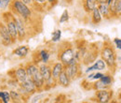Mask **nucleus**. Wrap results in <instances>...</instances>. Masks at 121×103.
Returning <instances> with one entry per match:
<instances>
[{"label": "nucleus", "instance_id": "nucleus-26", "mask_svg": "<svg viewBox=\"0 0 121 103\" xmlns=\"http://www.w3.org/2000/svg\"><path fill=\"white\" fill-rule=\"evenodd\" d=\"M45 98V95L44 94H41L40 92H36L35 94H34L33 96L30 97V102L32 103H36V102H40L41 99H43Z\"/></svg>", "mask_w": 121, "mask_h": 103}, {"label": "nucleus", "instance_id": "nucleus-34", "mask_svg": "<svg viewBox=\"0 0 121 103\" xmlns=\"http://www.w3.org/2000/svg\"><path fill=\"white\" fill-rule=\"evenodd\" d=\"M114 43H115L116 47H117V49L121 50V39H118V38L114 39Z\"/></svg>", "mask_w": 121, "mask_h": 103}, {"label": "nucleus", "instance_id": "nucleus-19", "mask_svg": "<svg viewBox=\"0 0 121 103\" xmlns=\"http://www.w3.org/2000/svg\"><path fill=\"white\" fill-rule=\"evenodd\" d=\"M98 6L96 0H83V8L87 13H91V11Z\"/></svg>", "mask_w": 121, "mask_h": 103}, {"label": "nucleus", "instance_id": "nucleus-35", "mask_svg": "<svg viewBox=\"0 0 121 103\" xmlns=\"http://www.w3.org/2000/svg\"><path fill=\"white\" fill-rule=\"evenodd\" d=\"M47 2H48V5L49 8L54 7L55 5L58 4V0H47Z\"/></svg>", "mask_w": 121, "mask_h": 103}, {"label": "nucleus", "instance_id": "nucleus-2", "mask_svg": "<svg viewBox=\"0 0 121 103\" xmlns=\"http://www.w3.org/2000/svg\"><path fill=\"white\" fill-rule=\"evenodd\" d=\"M76 48L70 42H62L58 49V60L60 61L64 67L68 65H73L76 63H80L75 58Z\"/></svg>", "mask_w": 121, "mask_h": 103}, {"label": "nucleus", "instance_id": "nucleus-37", "mask_svg": "<svg viewBox=\"0 0 121 103\" xmlns=\"http://www.w3.org/2000/svg\"><path fill=\"white\" fill-rule=\"evenodd\" d=\"M98 4H101V3H107V0H96Z\"/></svg>", "mask_w": 121, "mask_h": 103}, {"label": "nucleus", "instance_id": "nucleus-15", "mask_svg": "<svg viewBox=\"0 0 121 103\" xmlns=\"http://www.w3.org/2000/svg\"><path fill=\"white\" fill-rule=\"evenodd\" d=\"M64 65L60 62V61H57V62H54L53 64H51V73H52V77L57 80L58 77L60 76V74L64 70Z\"/></svg>", "mask_w": 121, "mask_h": 103}, {"label": "nucleus", "instance_id": "nucleus-23", "mask_svg": "<svg viewBox=\"0 0 121 103\" xmlns=\"http://www.w3.org/2000/svg\"><path fill=\"white\" fill-rule=\"evenodd\" d=\"M0 101L2 103H9L11 102L10 93L9 89L0 90Z\"/></svg>", "mask_w": 121, "mask_h": 103}, {"label": "nucleus", "instance_id": "nucleus-21", "mask_svg": "<svg viewBox=\"0 0 121 103\" xmlns=\"http://www.w3.org/2000/svg\"><path fill=\"white\" fill-rule=\"evenodd\" d=\"M9 93H10V98L12 102H22V99H24L22 95L20 93L18 89H11L9 90Z\"/></svg>", "mask_w": 121, "mask_h": 103}, {"label": "nucleus", "instance_id": "nucleus-28", "mask_svg": "<svg viewBox=\"0 0 121 103\" xmlns=\"http://www.w3.org/2000/svg\"><path fill=\"white\" fill-rule=\"evenodd\" d=\"M61 39V30L57 29L51 34V41L52 42H59Z\"/></svg>", "mask_w": 121, "mask_h": 103}, {"label": "nucleus", "instance_id": "nucleus-17", "mask_svg": "<svg viewBox=\"0 0 121 103\" xmlns=\"http://www.w3.org/2000/svg\"><path fill=\"white\" fill-rule=\"evenodd\" d=\"M98 9L101 12V14L103 16V18H104L106 20L111 19V14H110V9H109V5L107 3H101L98 4Z\"/></svg>", "mask_w": 121, "mask_h": 103}, {"label": "nucleus", "instance_id": "nucleus-40", "mask_svg": "<svg viewBox=\"0 0 121 103\" xmlns=\"http://www.w3.org/2000/svg\"><path fill=\"white\" fill-rule=\"evenodd\" d=\"M0 45H2L1 44V39H0Z\"/></svg>", "mask_w": 121, "mask_h": 103}, {"label": "nucleus", "instance_id": "nucleus-10", "mask_svg": "<svg viewBox=\"0 0 121 103\" xmlns=\"http://www.w3.org/2000/svg\"><path fill=\"white\" fill-rule=\"evenodd\" d=\"M64 71L68 75V77L74 81L77 79L78 77H80L82 75V70H81V63H76L73 65H68L65 66L64 68Z\"/></svg>", "mask_w": 121, "mask_h": 103}, {"label": "nucleus", "instance_id": "nucleus-4", "mask_svg": "<svg viewBox=\"0 0 121 103\" xmlns=\"http://www.w3.org/2000/svg\"><path fill=\"white\" fill-rule=\"evenodd\" d=\"M18 90L20 91V93L22 95L24 99H29L31 96H33L34 94H35L37 92L36 87L33 82V80L30 77H28L25 81L20 83L19 88Z\"/></svg>", "mask_w": 121, "mask_h": 103}, {"label": "nucleus", "instance_id": "nucleus-39", "mask_svg": "<svg viewBox=\"0 0 121 103\" xmlns=\"http://www.w3.org/2000/svg\"><path fill=\"white\" fill-rule=\"evenodd\" d=\"M113 1H114V0H107V4H108V5H110V4H111Z\"/></svg>", "mask_w": 121, "mask_h": 103}, {"label": "nucleus", "instance_id": "nucleus-9", "mask_svg": "<svg viewBox=\"0 0 121 103\" xmlns=\"http://www.w3.org/2000/svg\"><path fill=\"white\" fill-rule=\"evenodd\" d=\"M0 39H1V44L5 47H9L13 44L9 29L3 21H0Z\"/></svg>", "mask_w": 121, "mask_h": 103}, {"label": "nucleus", "instance_id": "nucleus-16", "mask_svg": "<svg viewBox=\"0 0 121 103\" xmlns=\"http://www.w3.org/2000/svg\"><path fill=\"white\" fill-rule=\"evenodd\" d=\"M71 82H72V80L68 77V75L66 74L64 70L60 74V76L57 79V83L62 87H69L71 84Z\"/></svg>", "mask_w": 121, "mask_h": 103}, {"label": "nucleus", "instance_id": "nucleus-38", "mask_svg": "<svg viewBox=\"0 0 121 103\" xmlns=\"http://www.w3.org/2000/svg\"><path fill=\"white\" fill-rule=\"evenodd\" d=\"M118 99H120L121 100V89H120V91L118 92Z\"/></svg>", "mask_w": 121, "mask_h": 103}, {"label": "nucleus", "instance_id": "nucleus-7", "mask_svg": "<svg viewBox=\"0 0 121 103\" xmlns=\"http://www.w3.org/2000/svg\"><path fill=\"white\" fill-rule=\"evenodd\" d=\"M113 90L110 89H102V90H95L94 99L97 102L108 103L113 99Z\"/></svg>", "mask_w": 121, "mask_h": 103}, {"label": "nucleus", "instance_id": "nucleus-18", "mask_svg": "<svg viewBox=\"0 0 121 103\" xmlns=\"http://www.w3.org/2000/svg\"><path fill=\"white\" fill-rule=\"evenodd\" d=\"M25 69H26V72H27V75L28 77H33L35 73H37L39 71V68H38V65L35 64L33 61L32 62H29L27 64H25Z\"/></svg>", "mask_w": 121, "mask_h": 103}, {"label": "nucleus", "instance_id": "nucleus-6", "mask_svg": "<svg viewBox=\"0 0 121 103\" xmlns=\"http://www.w3.org/2000/svg\"><path fill=\"white\" fill-rule=\"evenodd\" d=\"M13 20L15 22L17 30H18V40L23 41L28 37V26L27 23L21 17L13 14Z\"/></svg>", "mask_w": 121, "mask_h": 103}, {"label": "nucleus", "instance_id": "nucleus-30", "mask_svg": "<svg viewBox=\"0 0 121 103\" xmlns=\"http://www.w3.org/2000/svg\"><path fill=\"white\" fill-rule=\"evenodd\" d=\"M70 19V15H69V11L67 10H64L63 12L60 15V19H59V23L60 24H64V23H67Z\"/></svg>", "mask_w": 121, "mask_h": 103}, {"label": "nucleus", "instance_id": "nucleus-31", "mask_svg": "<svg viewBox=\"0 0 121 103\" xmlns=\"http://www.w3.org/2000/svg\"><path fill=\"white\" fill-rule=\"evenodd\" d=\"M11 1H12V0H2L1 6H0L1 10H2V11L9 10V7H10V5H11Z\"/></svg>", "mask_w": 121, "mask_h": 103}, {"label": "nucleus", "instance_id": "nucleus-27", "mask_svg": "<svg viewBox=\"0 0 121 103\" xmlns=\"http://www.w3.org/2000/svg\"><path fill=\"white\" fill-rule=\"evenodd\" d=\"M100 80H101L104 84H106V85H110V86H111V84H112V83H113V76H112L110 73L104 74Z\"/></svg>", "mask_w": 121, "mask_h": 103}, {"label": "nucleus", "instance_id": "nucleus-29", "mask_svg": "<svg viewBox=\"0 0 121 103\" xmlns=\"http://www.w3.org/2000/svg\"><path fill=\"white\" fill-rule=\"evenodd\" d=\"M34 1V6H33V10L37 9V8H45L48 5L47 0H33Z\"/></svg>", "mask_w": 121, "mask_h": 103}, {"label": "nucleus", "instance_id": "nucleus-5", "mask_svg": "<svg viewBox=\"0 0 121 103\" xmlns=\"http://www.w3.org/2000/svg\"><path fill=\"white\" fill-rule=\"evenodd\" d=\"M99 55H100V49L98 47V44L97 43L89 44L87 53L83 59L81 60V62L85 66H90L98 59Z\"/></svg>", "mask_w": 121, "mask_h": 103}, {"label": "nucleus", "instance_id": "nucleus-22", "mask_svg": "<svg viewBox=\"0 0 121 103\" xmlns=\"http://www.w3.org/2000/svg\"><path fill=\"white\" fill-rule=\"evenodd\" d=\"M92 66H93L95 71H103V70H105L106 69H107V66H106L105 62L102 58L97 59V60L92 64Z\"/></svg>", "mask_w": 121, "mask_h": 103}, {"label": "nucleus", "instance_id": "nucleus-13", "mask_svg": "<svg viewBox=\"0 0 121 103\" xmlns=\"http://www.w3.org/2000/svg\"><path fill=\"white\" fill-rule=\"evenodd\" d=\"M30 53V48L27 46V45H21L19 47L15 48L13 51H12V54L14 56H17L18 58L23 59L25 57L28 56Z\"/></svg>", "mask_w": 121, "mask_h": 103}, {"label": "nucleus", "instance_id": "nucleus-33", "mask_svg": "<svg viewBox=\"0 0 121 103\" xmlns=\"http://www.w3.org/2000/svg\"><path fill=\"white\" fill-rule=\"evenodd\" d=\"M104 75V73L102 72V71H97V72H95L94 75H93V77H92V81H97V80H100L101 78H102V76Z\"/></svg>", "mask_w": 121, "mask_h": 103}, {"label": "nucleus", "instance_id": "nucleus-25", "mask_svg": "<svg viewBox=\"0 0 121 103\" xmlns=\"http://www.w3.org/2000/svg\"><path fill=\"white\" fill-rule=\"evenodd\" d=\"M19 85H20V83L14 79V78H10L8 82H7V88L9 90H11V89H18L19 88Z\"/></svg>", "mask_w": 121, "mask_h": 103}, {"label": "nucleus", "instance_id": "nucleus-32", "mask_svg": "<svg viewBox=\"0 0 121 103\" xmlns=\"http://www.w3.org/2000/svg\"><path fill=\"white\" fill-rule=\"evenodd\" d=\"M116 17H121V0H117L116 3Z\"/></svg>", "mask_w": 121, "mask_h": 103}, {"label": "nucleus", "instance_id": "nucleus-8", "mask_svg": "<svg viewBox=\"0 0 121 103\" xmlns=\"http://www.w3.org/2000/svg\"><path fill=\"white\" fill-rule=\"evenodd\" d=\"M50 56H51L50 52L47 48H43V49L36 51L35 54L33 55V62L36 65H39L41 63L48 64L50 60Z\"/></svg>", "mask_w": 121, "mask_h": 103}, {"label": "nucleus", "instance_id": "nucleus-1", "mask_svg": "<svg viewBox=\"0 0 121 103\" xmlns=\"http://www.w3.org/2000/svg\"><path fill=\"white\" fill-rule=\"evenodd\" d=\"M100 55L101 58L105 62L107 68L109 69L110 71L115 72L117 69V51L116 47L112 42L110 41H105L103 47L100 49Z\"/></svg>", "mask_w": 121, "mask_h": 103}, {"label": "nucleus", "instance_id": "nucleus-11", "mask_svg": "<svg viewBox=\"0 0 121 103\" xmlns=\"http://www.w3.org/2000/svg\"><path fill=\"white\" fill-rule=\"evenodd\" d=\"M8 74L10 78H14L19 83H22L28 78V75H27L24 66H19L18 68L10 70Z\"/></svg>", "mask_w": 121, "mask_h": 103}, {"label": "nucleus", "instance_id": "nucleus-20", "mask_svg": "<svg viewBox=\"0 0 121 103\" xmlns=\"http://www.w3.org/2000/svg\"><path fill=\"white\" fill-rule=\"evenodd\" d=\"M103 20V16L101 14L99 9H98V6L91 11V21L94 25H98L102 22Z\"/></svg>", "mask_w": 121, "mask_h": 103}, {"label": "nucleus", "instance_id": "nucleus-36", "mask_svg": "<svg viewBox=\"0 0 121 103\" xmlns=\"http://www.w3.org/2000/svg\"><path fill=\"white\" fill-rule=\"evenodd\" d=\"M23 3H25L26 5H28V6H30L31 8H33V6H34V1L33 0H22Z\"/></svg>", "mask_w": 121, "mask_h": 103}, {"label": "nucleus", "instance_id": "nucleus-12", "mask_svg": "<svg viewBox=\"0 0 121 103\" xmlns=\"http://www.w3.org/2000/svg\"><path fill=\"white\" fill-rule=\"evenodd\" d=\"M39 68V72L41 74V76L43 77V79L46 81H48L49 79L52 78V73H51V64H44L41 63L38 65Z\"/></svg>", "mask_w": 121, "mask_h": 103}, {"label": "nucleus", "instance_id": "nucleus-24", "mask_svg": "<svg viewBox=\"0 0 121 103\" xmlns=\"http://www.w3.org/2000/svg\"><path fill=\"white\" fill-rule=\"evenodd\" d=\"M110 85H106L104 84L101 80H97L94 81V83H92V89L93 90H102V89H110Z\"/></svg>", "mask_w": 121, "mask_h": 103}, {"label": "nucleus", "instance_id": "nucleus-3", "mask_svg": "<svg viewBox=\"0 0 121 103\" xmlns=\"http://www.w3.org/2000/svg\"><path fill=\"white\" fill-rule=\"evenodd\" d=\"M9 10L14 15H17L21 18H22L25 22H31L34 10L30 6L23 3L22 0H12L11 5L9 7Z\"/></svg>", "mask_w": 121, "mask_h": 103}, {"label": "nucleus", "instance_id": "nucleus-14", "mask_svg": "<svg viewBox=\"0 0 121 103\" xmlns=\"http://www.w3.org/2000/svg\"><path fill=\"white\" fill-rule=\"evenodd\" d=\"M31 79L33 80L37 92H42L44 91V86H45V80L43 79V77L41 76L40 72L38 71L37 73H35L33 77H31Z\"/></svg>", "mask_w": 121, "mask_h": 103}]
</instances>
